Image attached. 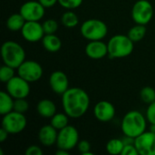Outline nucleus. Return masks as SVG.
I'll return each mask as SVG.
<instances>
[{"instance_id":"obj_24","label":"nucleus","mask_w":155,"mask_h":155,"mask_svg":"<svg viewBox=\"0 0 155 155\" xmlns=\"http://www.w3.org/2000/svg\"><path fill=\"white\" fill-rule=\"evenodd\" d=\"M124 147V143L122 139L114 138L107 142L105 149L106 152L110 154L118 155L122 153Z\"/></svg>"},{"instance_id":"obj_2","label":"nucleus","mask_w":155,"mask_h":155,"mask_svg":"<svg viewBox=\"0 0 155 155\" xmlns=\"http://www.w3.org/2000/svg\"><path fill=\"white\" fill-rule=\"evenodd\" d=\"M147 119L141 112L136 110L129 111L122 120L121 128L124 135L136 138L146 131Z\"/></svg>"},{"instance_id":"obj_27","label":"nucleus","mask_w":155,"mask_h":155,"mask_svg":"<svg viewBox=\"0 0 155 155\" xmlns=\"http://www.w3.org/2000/svg\"><path fill=\"white\" fill-rule=\"evenodd\" d=\"M14 76H15V68L4 64V65L1 66V68H0V80H1V82L6 84Z\"/></svg>"},{"instance_id":"obj_6","label":"nucleus","mask_w":155,"mask_h":155,"mask_svg":"<svg viewBox=\"0 0 155 155\" xmlns=\"http://www.w3.org/2000/svg\"><path fill=\"white\" fill-rule=\"evenodd\" d=\"M27 124L25 114L12 111L5 115L2 119V127L8 132L9 134H17L23 132Z\"/></svg>"},{"instance_id":"obj_25","label":"nucleus","mask_w":155,"mask_h":155,"mask_svg":"<svg viewBox=\"0 0 155 155\" xmlns=\"http://www.w3.org/2000/svg\"><path fill=\"white\" fill-rule=\"evenodd\" d=\"M69 116L65 113H56L51 118V124L58 131L64 128L68 125L69 123Z\"/></svg>"},{"instance_id":"obj_14","label":"nucleus","mask_w":155,"mask_h":155,"mask_svg":"<svg viewBox=\"0 0 155 155\" xmlns=\"http://www.w3.org/2000/svg\"><path fill=\"white\" fill-rule=\"evenodd\" d=\"M94 114L99 122L108 123L115 116V107L108 101H100L94 105Z\"/></svg>"},{"instance_id":"obj_23","label":"nucleus","mask_w":155,"mask_h":155,"mask_svg":"<svg viewBox=\"0 0 155 155\" xmlns=\"http://www.w3.org/2000/svg\"><path fill=\"white\" fill-rule=\"evenodd\" d=\"M61 23L64 26L67 27V28H73L78 25L79 24V18L77 16V15L71 11H65L61 17Z\"/></svg>"},{"instance_id":"obj_20","label":"nucleus","mask_w":155,"mask_h":155,"mask_svg":"<svg viewBox=\"0 0 155 155\" xmlns=\"http://www.w3.org/2000/svg\"><path fill=\"white\" fill-rule=\"evenodd\" d=\"M15 99L6 92L2 91L0 93V114L5 115L14 111Z\"/></svg>"},{"instance_id":"obj_11","label":"nucleus","mask_w":155,"mask_h":155,"mask_svg":"<svg viewBox=\"0 0 155 155\" xmlns=\"http://www.w3.org/2000/svg\"><path fill=\"white\" fill-rule=\"evenodd\" d=\"M25 21H40L45 15V7L39 1H27L24 3L19 10Z\"/></svg>"},{"instance_id":"obj_7","label":"nucleus","mask_w":155,"mask_h":155,"mask_svg":"<svg viewBox=\"0 0 155 155\" xmlns=\"http://www.w3.org/2000/svg\"><path fill=\"white\" fill-rule=\"evenodd\" d=\"M79 143V133L73 125H67L58 131L56 146L59 149L71 151L77 146Z\"/></svg>"},{"instance_id":"obj_4","label":"nucleus","mask_w":155,"mask_h":155,"mask_svg":"<svg viewBox=\"0 0 155 155\" xmlns=\"http://www.w3.org/2000/svg\"><path fill=\"white\" fill-rule=\"evenodd\" d=\"M133 42L128 35H115L112 36L108 43V55L111 58H124L129 56L134 48Z\"/></svg>"},{"instance_id":"obj_30","label":"nucleus","mask_w":155,"mask_h":155,"mask_svg":"<svg viewBox=\"0 0 155 155\" xmlns=\"http://www.w3.org/2000/svg\"><path fill=\"white\" fill-rule=\"evenodd\" d=\"M84 0H58L59 5L67 9V10H73L77 7H79L83 4Z\"/></svg>"},{"instance_id":"obj_34","label":"nucleus","mask_w":155,"mask_h":155,"mask_svg":"<svg viewBox=\"0 0 155 155\" xmlns=\"http://www.w3.org/2000/svg\"><path fill=\"white\" fill-rule=\"evenodd\" d=\"M25 155H42L43 150L37 145H30L25 150Z\"/></svg>"},{"instance_id":"obj_37","label":"nucleus","mask_w":155,"mask_h":155,"mask_svg":"<svg viewBox=\"0 0 155 155\" xmlns=\"http://www.w3.org/2000/svg\"><path fill=\"white\" fill-rule=\"evenodd\" d=\"M55 154L56 155H69V151H66V150H64V149H59L55 152Z\"/></svg>"},{"instance_id":"obj_32","label":"nucleus","mask_w":155,"mask_h":155,"mask_svg":"<svg viewBox=\"0 0 155 155\" xmlns=\"http://www.w3.org/2000/svg\"><path fill=\"white\" fill-rule=\"evenodd\" d=\"M146 119L150 124H155V101L148 104L146 110Z\"/></svg>"},{"instance_id":"obj_21","label":"nucleus","mask_w":155,"mask_h":155,"mask_svg":"<svg viewBox=\"0 0 155 155\" xmlns=\"http://www.w3.org/2000/svg\"><path fill=\"white\" fill-rule=\"evenodd\" d=\"M25 23V19L20 13L12 14L6 20V27L13 32L21 31Z\"/></svg>"},{"instance_id":"obj_3","label":"nucleus","mask_w":155,"mask_h":155,"mask_svg":"<svg viewBox=\"0 0 155 155\" xmlns=\"http://www.w3.org/2000/svg\"><path fill=\"white\" fill-rule=\"evenodd\" d=\"M1 56L5 64L17 69L25 60V51L17 42L8 40L1 46Z\"/></svg>"},{"instance_id":"obj_38","label":"nucleus","mask_w":155,"mask_h":155,"mask_svg":"<svg viewBox=\"0 0 155 155\" xmlns=\"http://www.w3.org/2000/svg\"><path fill=\"white\" fill-rule=\"evenodd\" d=\"M149 131H151V132H153V133H155V124H151Z\"/></svg>"},{"instance_id":"obj_10","label":"nucleus","mask_w":155,"mask_h":155,"mask_svg":"<svg viewBox=\"0 0 155 155\" xmlns=\"http://www.w3.org/2000/svg\"><path fill=\"white\" fill-rule=\"evenodd\" d=\"M6 92L14 98H26L30 94V83L18 74L6 83Z\"/></svg>"},{"instance_id":"obj_28","label":"nucleus","mask_w":155,"mask_h":155,"mask_svg":"<svg viewBox=\"0 0 155 155\" xmlns=\"http://www.w3.org/2000/svg\"><path fill=\"white\" fill-rule=\"evenodd\" d=\"M43 28L45 35H51L55 34L58 30V23L54 19H47L43 24Z\"/></svg>"},{"instance_id":"obj_1","label":"nucleus","mask_w":155,"mask_h":155,"mask_svg":"<svg viewBox=\"0 0 155 155\" xmlns=\"http://www.w3.org/2000/svg\"><path fill=\"white\" fill-rule=\"evenodd\" d=\"M64 112L73 119L84 116L90 106V97L82 88L72 87L62 94Z\"/></svg>"},{"instance_id":"obj_8","label":"nucleus","mask_w":155,"mask_h":155,"mask_svg":"<svg viewBox=\"0 0 155 155\" xmlns=\"http://www.w3.org/2000/svg\"><path fill=\"white\" fill-rule=\"evenodd\" d=\"M132 17L135 24L146 25L153 17V6L148 0H138L132 9Z\"/></svg>"},{"instance_id":"obj_5","label":"nucleus","mask_w":155,"mask_h":155,"mask_svg":"<svg viewBox=\"0 0 155 155\" xmlns=\"http://www.w3.org/2000/svg\"><path fill=\"white\" fill-rule=\"evenodd\" d=\"M80 32L82 36L88 41L102 40L107 35L108 27L104 21L91 18L85 20L81 25Z\"/></svg>"},{"instance_id":"obj_13","label":"nucleus","mask_w":155,"mask_h":155,"mask_svg":"<svg viewBox=\"0 0 155 155\" xmlns=\"http://www.w3.org/2000/svg\"><path fill=\"white\" fill-rule=\"evenodd\" d=\"M21 35L24 39L29 43H35L42 41L45 36V31L43 25L39 21H25L23 28L21 29Z\"/></svg>"},{"instance_id":"obj_12","label":"nucleus","mask_w":155,"mask_h":155,"mask_svg":"<svg viewBox=\"0 0 155 155\" xmlns=\"http://www.w3.org/2000/svg\"><path fill=\"white\" fill-rule=\"evenodd\" d=\"M139 155H155V133L145 131L134 139Z\"/></svg>"},{"instance_id":"obj_36","label":"nucleus","mask_w":155,"mask_h":155,"mask_svg":"<svg viewBox=\"0 0 155 155\" xmlns=\"http://www.w3.org/2000/svg\"><path fill=\"white\" fill-rule=\"evenodd\" d=\"M8 135H9L8 132H7L6 130H5V129L2 127L1 130H0V142H1V143H4V142L7 139Z\"/></svg>"},{"instance_id":"obj_31","label":"nucleus","mask_w":155,"mask_h":155,"mask_svg":"<svg viewBox=\"0 0 155 155\" xmlns=\"http://www.w3.org/2000/svg\"><path fill=\"white\" fill-rule=\"evenodd\" d=\"M76 147H77L78 151L83 155H93V153L91 152V144L86 140L79 141Z\"/></svg>"},{"instance_id":"obj_15","label":"nucleus","mask_w":155,"mask_h":155,"mask_svg":"<svg viewBox=\"0 0 155 155\" xmlns=\"http://www.w3.org/2000/svg\"><path fill=\"white\" fill-rule=\"evenodd\" d=\"M49 85L54 93L62 95L69 89L68 77L62 71H54L49 77Z\"/></svg>"},{"instance_id":"obj_22","label":"nucleus","mask_w":155,"mask_h":155,"mask_svg":"<svg viewBox=\"0 0 155 155\" xmlns=\"http://www.w3.org/2000/svg\"><path fill=\"white\" fill-rule=\"evenodd\" d=\"M146 31H147V29L144 25L136 24L134 26H133L129 29L127 35L133 42L136 43V42L142 41L144 38V36L146 35Z\"/></svg>"},{"instance_id":"obj_26","label":"nucleus","mask_w":155,"mask_h":155,"mask_svg":"<svg viewBox=\"0 0 155 155\" xmlns=\"http://www.w3.org/2000/svg\"><path fill=\"white\" fill-rule=\"evenodd\" d=\"M140 97L144 104H150L155 101V90L151 86H145L141 90Z\"/></svg>"},{"instance_id":"obj_19","label":"nucleus","mask_w":155,"mask_h":155,"mask_svg":"<svg viewBox=\"0 0 155 155\" xmlns=\"http://www.w3.org/2000/svg\"><path fill=\"white\" fill-rule=\"evenodd\" d=\"M42 45L46 51L50 53H56L62 47V41L55 34L45 35L42 39Z\"/></svg>"},{"instance_id":"obj_35","label":"nucleus","mask_w":155,"mask_h":155,"mask_svg":"<svg viewBox=\"0 0 155 155\" xmlns=\"http://www.w3.org/2000/svg\"><path fill=\"white\" fill-rule=\"evenodd\" d=\"M45 8H50L53 7L56 3H58V0H38Z\"/></svg>"},{"instance_id":"obj_17","label":"nucleus","mask_w":155,"mask_h":155,"mask_svg":"<svg viewBox=\"0 0 155 155\" xmlns=\"http://www.w3.org/2000/svg\"><path fill=\"white\" fill-rule=\"evenodd\" d=\"M58 136V130H56L51 124L44 125L38 132V139L41 144L49 147L56 144Z\"/></svg>"},{"instance_id":"obj_29","label":"nucleus","mask_w":155,"mask_h":155,"mask_svg":"<svg viewBox=\"0 0 155 155\" xmlns=\"http://www.w3.org/2000/svg\"><path fill=\"white\" fill-rule=\"evenodd\" d=\"M29 109V103L26 101V98H19L15 99L14 102V111L25 114Z\"/></svg>"},{"instance_id":"obj_9","label":"nucleus","mask_w":155,"mask_h":155,"mask_svg":"<svg viewBox=\"0 0 155 155\" xmlns=\"http://www.w3.org/2000/svg\"><path fill=\"white\" fill-rule=\"evenodd\" d=\"M44 70L42 65L34 60H25L17 68V74L29 83H35L41 79Z\"/></svg>"},{"instance_id":"obj_18","label":"nucleus","mask_w":155,"mask_h":155,"mask_svg":"<svg viewBox=\"0 0 155 155\" xmlns=\"http://www.w3.org/2000/svg\"><path fill=\"white\" fill-rule=\"evenodd\" d=\"M37 113L44 118H52L56 114L55 104L49 99H42L36 105Z\"/></svg>"},{"instance_id":"obj_16","label":"nucleus","mask_w":155,"mask_h":155,"mask_svg":"<svg viewBox=\"0 0 155 155\" xmlns=\"http://www.w3.org/2000/svg\"><path fill=\"white\" fill-rule=\"evenodd\" d=\"M84 51L89 58L94 60L102 59L108 55L107 44H105L102 40L89 41V43L85 45Z\"/></svg>"},{"instance_id":"obj_33","label":"nucleus","mask_w":155,"mask_h":155,"mask_svg":"<svg viewBox=\"0 0 155 155\" xmlns=\"http://www.w3.org/2000/svg\"><path fill=\"white\" fill-rule=\"evenodd\" d=\"M138 151L134 144H125L121 155H138Z\"/></svg>"}]
</instances>
